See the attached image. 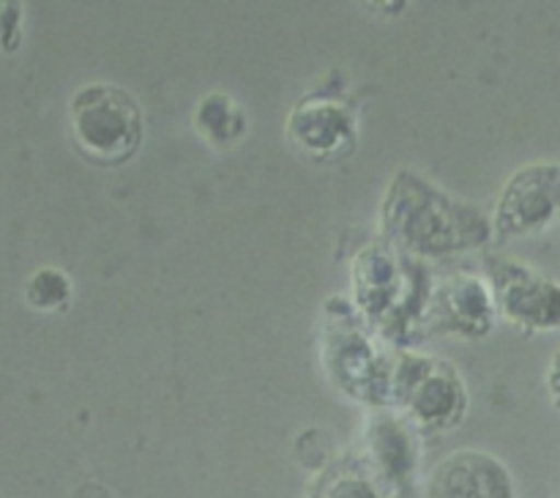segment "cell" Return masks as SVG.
<instances>
[{
	"mask_svg": "<svg viewBox=\"0 0 560 498\" xmlns=\"http://www.w3.org/2000/svg\"><path fill=\"white\" fill-rule=\"evenodd\" d=\"M71 135L85 159L120 164L140 148V107L120 88L88 85L71 102Z\"/></svg>",
	"mask_w": 560,
	"mask_h": 498,
	"instance_id": "cell-1",
	"label": "cell"
},
{
	"mask_svg": "<svg viewBox=\"0 0 560 498\" xmlns=\"http://www.w3.org/2000/svg\"><path fill=\"white\" fill-rule=\"evenodd\" d=\"M432 498H506V482L492 460L459 454L438 468Z\"/></svg>",
	"mask_w": 560,
	"mask_h": 498,
	"instance_id": "cell-2",
	"label": "cell"
},
{
	"mask_svg": "<svg viewBox=\"0 0 560 498\" xmlns=\"http://www.w3.org/2000/svg\"><path fill=\"white\" fill-rule=\"evenodd\" d=\"M541 170H528L520 175L506 192L501 206V224L512 233H528L541 228L556 211V178L541 184Z\"/></svg>",
	"mask_w": 560,
	"mask_h": 498,
	"instance_id": "cell-3",
	"label": "cell"
},
{
	"mask_svg": "<svg viewBox=\"0 0 560 498\" xmlns=\"http://www.w3.org/2000/svg\"><path fill=\"white\" fill-rule=\"evenodd\" d=\"M66 296H69V285L60 277V271H38L27 285V299H31L33 306H42V310L55 306Z\"/></svg>",
	"mask_w": 560,
	"mask_h": 498,
	"instance_id": "cell-4",
	"label": "cell"
}]
</instances>
